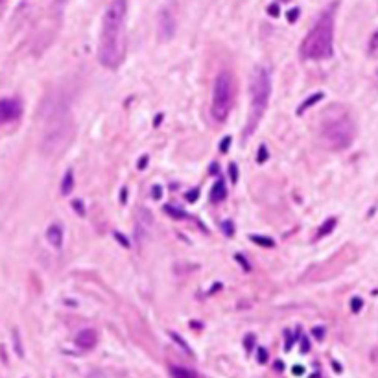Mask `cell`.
<instances>
[{"mask_svg": "<svg viewBox=\"0 0 378 378\" xmlns=\"http://www.w3.org/2000/svg\"><path fill=\"white\" fill-rule=\"evenodd\" d=\"M125 17L128 0H111L102 19L98 59L105 69H118L125 55Z\"/></svg>", "mask_w": 378, "mask_h": 378, "instance_id": "obj_1", "label": "cell"}, {"mask_svg": "<svg viewBox=\"0 0 378 378\" xmlns=\"http://www.w3.org/2000/svg\"><path fill=\"white\" fill-rule=\"evenodd\" d=\"M334 52V10L325 11L301 43L303 59H329Z\"/></svg>", "mask_w": 378, "mask_h": 378, "instance_id": "obj_2", "label": "cell"}, {"mask_svg": "<svg viewBox=\"0 0 378 378\" xmlns=\"http://www.w3.org/2000/svg\"><path fill=\"white\" fill-rule=\"evenodd\" d=\"M234 104V83L229 70H224L216 76L212 89V118L216 122H225L231 115Z\"/></svg>", "mask_w": 378, "mask_h": 378, "instance_id": "obj_3", "label": "cell"}, {"mask_svg": "<svg viewBox=\"0 0 378 378\" xmlns=\"http://www.w3.org/2000/svg\"><path fill=\"white\" fill-rule=\"evenodd\" d=\"M249 90H251V122H253V125H257L266 113L269 96H271V78H269L268 69L259 67L255 70Z\"/></svg>", "mask_w": 378, "mask_h": 378, "instance_id": "obj_4", "label": "cell"}, {"mask_svg": "<svg viewBox=\"0 0 378 378\" xmlns=\"http://www.w3.org/2000/svg\"><path fill=\"white\" fill-rule=\"evenodd\" d=\"M323 137L332 148L345 149L351 146L354 140V124L349 116L330 120L329 124L323 128Z\"/></svg>", "mask_w": 378, "mask_h": 378, "instance_id": "obj_5", "label": "cell"}, {"mask_svg": "<svg viewBox=\"0 0 378 378\" xmlns=\"http://www.w3.org/2000/svg\"><path fill=\"white\" fill-rule=\"evenodd\" d=\"M22 115V105L19 100L15 98H6L0 100V125L13 122Z\"/></svg>", "mask_w": 378, "mask_h": 378, "instance_id": "obj_6", "label": "cell"}, {"mask_svg": "<svg viewBox=\"0 0 378 378\" xmlns=\"http://www.w3.org/2000/svg\"><path fill=\"white\" fill-rule=\"evenodd\" d=\"M175 34V19L168 10H163L159 15V37L161 41H170Z\"/></svg>", "mask_w": 378, "mask_h": 378, "instance_id": "obj_7", "label": "cell"}, {"mask_svg": "<svg viewBox=\"0 0 378 378\" xmlns=\"http://www.w3.org/2000/svg\"><path fill=\"white\" fill-rule=\"evenodd\" d=\"M98 343V332L94 329H83L78 336H76V345L83 351H90Z\"/></svg>", "mask_w": 378, "mask_h": 378, "instance_id": "obj_8", "label": "cell"}, {"mask_svg": "<svg viewBox=\"0 0 378 378\" xmlns=\"http://www.w3.org/2000/svg\"><path fill=\"white\" fill-rule=\"evenodd\" d=\"M46 238L54 247H61L63 244V229H61L59 224H52L46 231Z\"/></svg>", "mask_w": 378, "mask_h": 378, "instance_id": "obj_9", "label": "cell"}, {"mask_svg": "<svg viewBox=\"0 0 378 378\" xmlns=\"http://www.w3.org/2000/svg\"><path fill=\"white\" fill-rule=\"evenodd\" d=\"M74 188V174L72 170H67V174L63 175V181H61V194L69 196Z\"/></svg>", "mask_w": 378, "mask_h": 378, "instance_id": "obj_10", "label": "cell"}, {"mask_svg": "<svg viewBox=\"0 0 378 378\" xmlns=\"http://www.w3.org/2000/svg\"><path fill=\"white\" fill-rule=\"evenodd\" d=\"M319 100H323V92H316V94H312V96H310L308 100H304L303 104L299 105V109H297V115H303L304 111H306V109H310V107H312L313 104H318Z\"/></svg>", "mask_w": 378, "mask_h": 378, "instance_id": "obj_11", "label": "cell"}, {"mask_svg": "<svg viewBox=\"0 0 378 378\" xmlns=\"http://www.w3.org/2000/svg\"><path fill=\"white\" fill-rule=\"evenodd\" d=\"M225 194H227V190H225V183H224L222 179H219L218 183L214 184L212 194H210V196H212V201H216V203H218V201H224V199H225Z\"/></svg>", "mask_w": 378, "mask_h": 378, "instance_id": "obj_12", "label": "cell"}, {"mask_svg": "<svg viewBox=\"0 0 378 378\" xmlns=\"http://www.w3.org/2000/svg\"><path fill=\"white\" fill-rule=\"evenodd\" d=\"M172 376L174 378H198V374H196V371H192V369H186V367H172Z\"/></svg>", "mask_w": 378, "mask_h": 378, "instance_id": "obj_13", "label": "cell"}, {"mask_svg": "<svg viewBox=\"0 0 378 378\" xmlns=\"http://www.w3.org/2000/svg\"><path fill=\"white\" fill-rule=\"evenodd\" d=\"M334 227H336V219L334 218H330V219H327L323 224V227L318 231V236L316 238H321V236H327V234L330 233V231H334Z\"/></svg>", "mask_w": 378, "mask_h": 378, "instance_id": "obj_14", "label": "cell"}, {"mask_svg": "<svg viewBox=\"0 0 378 378\" xmlns=\"http://www.w3.org/2000/svg\"><path fill=\"white\" fill-rule=\"evenodd\" d=\"M251 240H253L255 244L266 245V247H271V245L275 244V242H273L271 238H268V236H259V234H255V236H251Z\"/></svg>", "mask_w": 378, "mask_h": 378, "instance_id": "obj_15", "label": "cell"}, {"mask_svg": "<svg viewBox=\"0 0 378 378\" xmlns=\"http://www.w3.org/2000/svg\"><path fill=\"white\" fill-rule=\"evenodd\" d=\"M165 210L170 214V216H174V218H184V216H186L184 212H179V209H174V207H170V205H166Z\"/></svg>", "mask_w": 378, "mask_h": 378, "instance_id": "obj_16", "label": "cell"}, {"mask_svg": "<svg viewBox=\"0 0 378 378\" xmlns=\"http://www.w3.org/2000/svg\"><path fill=\"white\" fill-rule=\"evenodd\" d=\"M266 159H268V149H266V146H260V148H259V157H257V161H259V163H264Z\"/></svg>", "mask_w": 378, "mask_h": 378, "instance_id": "obj_17", "label": "cell"}, {"mask_svg": "<svg viewBox=\"0 0 378 378\" xmlns=\"http://www.w3.org/2000/svg\"><path fill=\"white\" fill-rule=\"evenodd\" d=\"M369 48L371 50H378V30L371 35V41H369Z\"/></svg>", "mask_w": 378, "mask_h": 378, "instance_id": "obj_18", "label": "cell"}, {"mask_svg": "<svg viewBox=\"0 0 378 378\" xmlns=\"http://www.w3.org/2000/svg\"><path fill=\"white\" fill-rule=\"evenodd\" d=\"M351 308H353V312H358V310L362 308V299L354 297L353 301H351Z\"/></svg>", "mask_w": 378, "mask_h": 378, "instance_id": "obj_19", "label": "cell"}, {"mask_svg": "<svg viewBox=\"0 0 378 378\" xmlns=\"http://www.w3.org/2000/svg\"><path fill=\"white\" fill-rule=\"evenodd\" d=\"M222 229H224V233L227 234V236H233V224L231 222H224V225H222Z\"/></svg>", "mask_w": 378, "mask_h": 378, "instance_id": "obj_20", "label": "cell"}, {"mask_svg": "<svg viewBox=\"0 0 378 378\" xmlns=\"http://www.w3.org/2000/svg\"><path fill=\"white\" fill-rule=\"evenodd\" d=\"M229 174H231V179H233V183H236V179H238V168H236V165H231Z\"/></svg>", "mask_w": 378, "mask_h": 378, "instance_id": "obj_21", "label": "cell"}, {"mask_svg": "<svg viewBox=\"0 0 378 378\" xmlns=\"http://www.w3.org/2000/svg\"><path fill=\"white\" fill-rule=\"evenodd\" d=\"M229 144H231V137H225V140L219 144V151H222V153H227V148H229Z\"/></svg>", "mask_w": 378, "mask_h": 378, "instance_id": "obj_22", "label": "cell"}, {"mask_svg": "<svg viewBox=\"0 0 378 378\" xmlns=\"http://www.w3.org/2000/svg\"><path fill=\"white\" fill-rule=\"evenodd\" d=\"M115 238H118V242H120L122 245H125V247H130V242H128V240H125L120 233H115Z\"/></svg>", "mask_w": 378, "mask_h": 378, "instance_id": "obj_23", "label": "cell"}, {"mask_svg": "<svg viewBox=\"0 0 378 378\" xmlns=\"http://www.w3.org/2000/svg\"><path fill=\"white\" fill-rule=\"evenodd\" d=\"M268 13H269V15H273V17L279 15V8H277V4H271V6H269Z\"/></svg>", "mask_w": 378, "mask_h": 378, "instance_id": "obj_24", "label": "cell"}, {"mask_svg": "<svg viewBox=\"0 0 378 378\" xmlns=\"http://www.w3.org/2000/svg\"><path fill=\"white\" fill-rule=\"evenodd\" d=\"M161 192H163V190H161V186H159V184H155V186H153V198L159 199L161 198Z\"/></svg>", "mask_w": 378, "mask_h": 378, "instance_id": "obj_25", "label": "cell"}, {"mask_svg": "<svg viewBox=\"0 0 378 378\" xmlns=\"http://www.w3.org/2000/svg\"><path fill=\"white\" fill-rule=\"evenodd\" d=\"M297 15H299V10L290 11V13H288V20H290V22H294V20L297 19Z\"/></svg>", "mask_w": 378, "mask_h": 378, "instance_id": "obj_26", "label": "cell"}, {"mask_svg": "<svg viewBox=\"0 0 378 378\" xmlns=\"http://www.w3.org/2000/svg\"><path fill=\"white\" fill-rule=\"evenodd\" d=\"M144 165H148V157H140V161H139V168H140V170H144V168H146Z\"/></svg>", "mask_w": 378, "mask_h": 378, "instance_id": "obj_27", "label": "cell"}, {"mask_svg": "<svg viewBox=\"0 0 378 378\" xmlns=\"http://www.w3.org/2000/svg\"><path fill=\"white\" fill-rule=\"evenodd\" d=\"M76 209H78V212H80V214H83V207H81V203H80V201H76Z\"/></svg>", "mask_w": 378, "mask_h": 378, "instance_id": "obj_28", "label": "cell"}, {"mask_svg": "<svg viewBox=\"0 0 378 378\" xmlns=\"http://www.w3.org/2000/svg\"><path fill=\"white\" fill-rule=\"evenodd\" d=\"M260 362H266V351H260Z\"/></svg>", "mask_w": 378, "mask_h": 378, "instance_id": "obj_29", "label": "cell"}, {"mask_svg": "<svg viewBox=\"0 0 378 378\" xmlns=\"http://www.w3.org/2000/svg\"><path fill=\"white\" fill-rule=\"evenodd\" d=\"M122 203H125V188L122 190Z\"/></svg>", "mask_w": 378, "mask_h": 378, "instance_id": "obj_30", "label": "cell"}, {"mask_svg": "<svg viewBox=\"0 0 378 378\" xmlns=\"http://www.w3.org/2000/svg\"><path fill=\"white\" fill-rule=\"evenodd\" d=\"M4 2H6V0H0V4H4Z\"/></svg>", "mask_w": 378, "mask_h": 378, "instance_id": "obj_31", "label": "cell"}]
</instances>
